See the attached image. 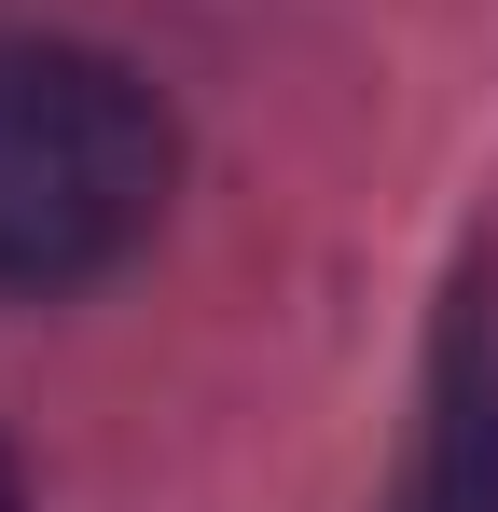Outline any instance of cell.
I'll use <instances>...</instances> for the list:
<instances>
[{"label": "cell", "instance_id": "obj_1", "mask_svg": "<svg viewBox=\"0 0 498 512\" xmlns=\"http://www.w3.org/2000/svg\"><path fill=\"white\" fill-rule=\"evenodd\" d=\"M153 84L97 42H0V291H83L166 208Z\"/></svg>", "mask_w": 498, "mask_h": 512}, {"label": "cell", "instance_id": "obj_2", "mask_svg": "<svg viewBox=\"0 0 498 512\" xmlns=\"http://www.w3.org/2000/svg\"><path fill=\"white\" fill-rule=\"evenodd\" d=\"M388 512H498V291L471 277L429 346V402H415V457Z\"/></svg>", "mask_w": 498, "mask_h": 512}, {"label": "cell", "instance_id": "obj_3", "mask_svg": "<svg viewBox=\"0 0 498 512\" xmlns=\"http://www.w3.org/2000/svg\"><path fill=\"white\" fill-rule=\"evenodd\" d=\"M0 512H28V499H14V457H0Z\"/></svg>", "mask_w": 498, "mask_h": 512}]
</instances>
